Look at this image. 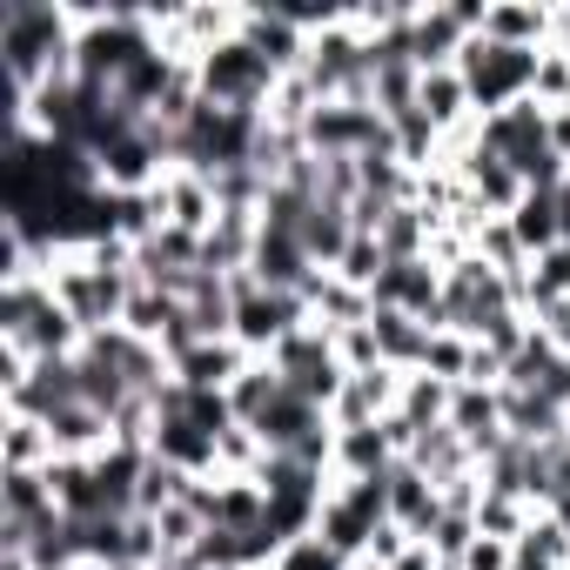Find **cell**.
<instances>
[{"label":"cell","mask_w":570,"mask_h":570,"mask_svg":"<svg viewBox=\"0 0 570 570\" xmlns=\"http://www.w3.org/2000/svg\"><path fill=\"white\" fill-rule=\"evenodd\" d=\"M75 14L68 0H0V81L8 101H35L48 81H75Z\"/></svg>","instance_id":"cell-1"},{"label":"cell","mask_w":570,"mask_h":570,"mask_svg":"<svg viewBox=\"0 0 570 570\" xmlns=\"http://www.w3.org/2000/svg\"><path fill=\"white\" fill-rule=\"evenodd\" d=\"M195 81H202V101L208 108H228V115H262L268 101H275V88H282V75L235 35V41H222L215 55H202L195 61Z\"/></svg>","instance_id":"cell-2"},{"label":"cell","mask_w":570,"mask_h":570,"mask_svg":"<svg viewBox=\"0 0 570 570\" xmlns=\"http://www.w3.org/2000/svg\"><path fill=\"white\" fill-rule=\"evenodd\" d=\"M456 75H463V88H470V101H476V121H483V115H503V108H517V101L537 95V55L497 48V41H483V35L463 41Z\"/></svg>","instance_id":"cell-3"},{"label":"cell","mask_w":570,"mask_h":570,"mask_svg":"<svg viewBox=\"0 0 570 570\" xmlns=\"http://www.w3.org/2000/svg\"><path fill=\"white\" fill-rule=\"evenodd\" d=\"M262 363H275V376L289 383L296 396H309L316 410H330L336 396H343V383H350V370H343V356H336V336L309 316L296 336H282Z\"/></svg>","instance_id":"cell-4"},{"label":"cell","mask_w":570,"mask_h":570,"mask_svg":"<svg viewBox=\"0 0 570 570\" xmlns=\"http://www.w3.org/2000/svg\"><path fill=\"white\" fill-rule=\"evenodd\" d=\"M228 289H235V343L248 356H268L282 336H296L309 323V303L296 289H268V282H255V268L228 275Z\"/></svg>","instance_id":"cell-5"},{"label":"cell","mask_w":570,"mask_h":570,"mask_svg":"<svg viewBox=\"0 0 570 570\" xmlns=\"http://www.w3.org/2000/svg\"><path fill=\"white\" fill-rule=\"evenodd\" d=\"M390 523V490H383V476L376 483H336L330 490V503H323V517H316V537L350 563V557H370V537Z\"/></svg>","instance_id":"cell-6"},{"label":"cell","mask_w":570,"mask_h":570,"mask_svg":"<svg viewBox=\"0 0 570 570\" xmlns=\"http://www.w3.org/2000/svg\"><path fill=\"white\" fill-rule=\"evenodd\" d=\"M376 309H396V316H416L423 330H443V268L423 255V262H390L370 289Z\"/></svg>","instance_id":"cell-7"},{"label":"cell","mask_w":570,"mask_h":570,"mask_svg":"<svg viewBox=\"0 0 570 570\" xmlns=\"http://www.w3.org/2000/svg\"><path fill=\"white\" fill-rule=\"evenodd\" d=\"M242 41L275 68V75H296L309 61V28L296 21V8H242Z\"/></svg>","instance_id":"cell-8"},{"label":"cell","mask_w":570,"mask_h":570,"mask_svg":"<svg viewBox=\"0 0 570 570\" xmlns=\"http://www.w3.org/2000/svg\"><path fill=\"white\" fill-rule=\"evenodd\" d=\"M483 41L517 48V55H543V48H557V8H543V0H490Z\"/></svg>","instance_id":"cell-9"},{"label":"cell","mask_w":570,"mask_h":570,"mask_svg":"<svg viewBox=\"0 0 570 570\" xmlns=\"http://www.w3.org/2000/svg\"><path fill=\"white\" fill-rule=\"evenodd\" d=\"M450 168L463 175V188H470V202H476L483 215H510V208H517V202L530 195V181H523V175H517V168H510L503 155H490L483 141H470V148H463V155H456Z\"/></svg>","instance_id":"cell-10"},{"label":"cell","mask_w":570,"mask_h":570,"mask_svg":"<svg viewBox=\"0 0 570 570\" xmlns=\"http://www.w3.org/2000/svg\"><path fill=\"white\" fill-rule=\"evenodd\" d=\"M403 376H410V370H363V376H350L343 396L330 403V423H336V430H376L383 416H396Z\"/></svg>","instance_id":"cell-11"},{"label":"cell","mask_w":570,"mask_h":570,"mask_svg":"<svg viewBox=\"0 0 570 570\" xmlns=\"http://www.w3.org/2000/svg\"><path fill=\"white\" fill-rule=\"evenodd\" d=\"M155 195H161V215H168V228H181V235H208V228L222 222L215 181H208L202 168H168Z\"/></svg>","instance_id":"cell-12"},{"label":"cell","mask_w":570,"mask_h":570,"mask_svg":"<svg viewBox=\"0 0 570 570\" xmlns=\"http://www.w3.org/2000/svg\"><path fill=\"white\" fill-rule=\"evenodd\" d=\"M463 21L450 14V0H430V8H416V21H410V61H416V75H436V68H456V55H463Z\"/></svg>","instance_id":"cell-13"},{"label":"cell","mask_w":570,"mask_h":570,"mask_svg":"<svg viewBox=\"0 0 570 570\" xmlns=\"http://www.w3.org/2000/svg\"><path fill=\"white\" fill-rule=\"evenodd\" d=\"M383 490H390V523H403L416 543L436 530V517H443V490L416 470V463H396L390 476H383Z\"/></svg>","instance_id":"cell-14"},{"label":"cell","mask_w":570,"mask_h":570,"mask_svg":"<svg viewBox=\"0 0 570 570\" xmlns=\"http://www.w3.org/2000/svg\"><path fill=\"white\" fill-rule=\"evenodd\" d=\"M416 115L450 141V135H463V128H476V101H470V88H463V75L456 68H436V75H423V88H416Z\"/></svg>","instance_id":"cell-15"},{"label":"cell","mask_w":570,"mask_h":570,"mask_svg":"<svg viewBox=\"0 0 570 570\" xmlns=\"http://www.w3.org/2000/svg\"><path fill=\"white\" fill-rule=\"evenodd\" d=\"M148 456H161V463H168V470H181V476H215V436H208V430H195L181 410H168V416L155 423Z\"/></svg>","instance_id":"cell-16"},{"label":"cell","mask_w":570,"mask_h":570,"mask_svg":"<svg viewBox=\"0 0 570 570\" xmlns=\"http://www.w3.org/2000/svg\"><path fill=\"white\" fill-rule=\"evenodd\" d=\"M303 303H309V316L336 336V330H356V323H370L376 316V303H370V289H356V282H343V275H316L309 289H303Z\"/></svg>","instance_id":"cell-17"},{"label":"cell","mask_w":570,"mask_h":570,"mask_svg":"<svg viewBox=\"0 0 570 570\" xmlns=\"http://www.w3.org/2000/svg\"><path fill=\"white\" fill-rule=\"evenodd\" d=\"M403 456H396V443L383 436V423L376 430H336V483H376V476H390Z\"/></svg>","instance_id":"cell-18"},{"label":"cell","mask_w":570,"mask_h":570,"mask_svg":"<svg viewBox=\"0 0 570 570\" xmlns=\"http://www.w3.org/2000/svg\"><path fill=\"white\" fill-rule=\"evenodd\" d=\"M255 356L235 343V336H222V343H195L181 363H175V383H188V390H235V376L248 370Z\"/></svg>","instance_id":"cell-19"},{"label":"cell","mask_w":570,"mask_h":570,"mask_svg":"<svg viewBox=\"0 0 570 570\" xmlns=\"http://www.w3.org/2000/svg\"><path fill=\"white\" fill-rule=\"evenodd\" d=\"M48 436H55V463H61V456H101V450L115 443V423H108L95 403H68V410L48 416Z\"/></svg>","instance_id":"cell-20"},{"label":"cell","mask_w":570,"mask_h":570,"mask_svg":"<svg viewBox=\"0 0 570 570\" xmlns=\"http://www.w3.org/2000/svg\"><path fill=\"white\" fill-rule=\"evenodd\" d=\"M403 463H416L436 490H443V483H456L463 470H483V463H476V450H470L450 423H443V430H423V436H416V450H410Z\"/></svg>","instance_id":"cell-21"},{"label":"cell","mask_w":570,"mask_h":570,"mask_svg":"<svg viewBox=\"0 0 570 570\" xmlns=\"http://www.w3.org/2000/svg\"><path fill=\"white\" fill-rule=\"evenodd\" d=\"M0 470H55V436H48L41 416L0 410Z\"/></svg>","instance_id":"cell-22"},{"label":"cell","mask_w":570,"mask_h":570,"mask_svg":"<svg viewBox=\"0 0 570 570\" xmlns=\"http://www.w3.org/2000/svg\"><path fill=\"white\" fill-rule=\"evenodd\" d=\"M450 396H456V383H443V376H430V370H410L403 376V396H396V416L423 436V430H443L450 423Z\"/></svg>","instance_id":"cell-23"},{"label":"cell","mask_w":570,"mask_h":570,"mask_svg":"<svg viewBox=\"0 0 570 570\" xmlns=\"http://www.w3.org/2000/svg\"><path fill=\"white\" fill-rule=\"evenodd\" d=\"M510 228H517V242H523V255L537 262L543 248H557L563 242V222H557V188H530L517 208H510Z\"/></svg>","instance_id":"cell-24"},{"label":"cell","mask_w":570,"mask_h":570,"mask_svg":"<svg viewBox=\"0 0 570 570\" xmlns=\"http://www.w3.org/2000/svg\"><path fill=\"white\" fill-rule=\"evenodd\" d=\"M436 228H443V222H430L416 202H403V208H390V215H383L376 242H383V255H390V262H423V255H430V242H436Z\"/></svg>","instance_id":"cell-25"},{"label":"cell","mask_w":570,"mask_h":570,"mask_svg":"<svg viewBox=\"0 0 570 570\" xmlns=\"http://www.w3.org/2000/svg\"><path fill=\"white\" fill-rule=\"evenodd\" d=\"M370 330H376V350H383V363H390V370H423V350H430V330H423L416 316H396V309H376V316H370Z\"/></svg>","instance_id":"cell-26"},{"label":"cell","mask_w":570,"mask_h":570,"mask_svg":"<svg viewBox=\"0 0 570 570\" xmlns=\"http://www.w3.org/2000/svg\"><path fill=\"white\" fill-rule=\"evenodd\" d=\"M175 323H181V296L155 289V282H135V296H128V316H121V330H128V336H141V343H161Z\"/></svg>","instance_id":"cell-27"},{"label":"cell","mask_w":570,"mask_h":570,"mask_svg":"<svg viewBox=\"0 0 570 570\" xmlns=\"http://www.w3.org/2000/svg\"><path fill=\"white\" fill-rule=\"evenodd\" d=\"M282 390H289V383L275 376V363H262V356H255V363L235 376V390H228V410H235V423H242V430H255V423L275 410V396H282Z\"/></svg>","instance_id":"cell-28"},{"label":"cell","mask_w":570,"mask_h":570,"mask_svg":"<svg viewBox=\"0 0 570 570\" xmlns=\"http://www.w3.org/2000/svg\"><path fill=\"white\" fill-rule=\"evenodd\" d=\"M530 517H537V503L517 497V490H483V503H476V530L483 537H503V543H517L530 530Z\"/></svg>","instance_id":"cell-29"},{"label":"cell","mask_w":570,"mask_h":570,"mask_svg":"<svg viewBox=\"0 0 570 570\" xmlns=\"http://www.w3.org/2000/svg\"><path fill=\"white\" fill-rule=\"evenodd\" d=\"M497 275H523L530 268V255H523V242H517V228H510V215H490L483 228H476V242H470Z\"/></svg>","instance_id":"cell-30"},{"label":"cell","mask_w":570,"mask_h":570,"mask_svg":"<svg viewBox=\"0 0 570 570\" xmlns=\"http://www.w3.org/2000/svg\"><path fill=\"white\" fill-rule=\"evenodd\" d=\"M390 268V255H383V242L370 235V228H356L350 235V248H343V262L330 268V275H343V282H356V289H376V275Z\"/></svg>","instance_id":"cell-31"},{"label":"cell","mask_w":570,"mask_h":570,"mask_svg":"<svg viewBox=\"0 0 570 570\" xmlns=\"http://www.w3.org/2000/svg\"><path fill=\"white\" fill-rule=\"evenodd\" d=\"M470 356H476V343H470V336H456V330H430L423 370H430V376H443V383H463V376H470Z\"/></svg>","instance_id":"cell-32"},{"label":"cell","mask_w":570,"mask_h":570,"mask_svg":"<svg viewBox=\"0 0 570 570\" xmlns=\"http://www.w3.org/2000/svg\"><path fill=\"white\" fill-rule=\"evenodd\" d=\"M517 557H523V563H550V570H563V563H570V537L550 523V510H537V517H530V530L517 537Z\"/></svg>","instance_id":"cell-33"},{"label":"cell","mask_w":570,"mask_h":570,"mask_svg":"<svg viewBox=\"0 0 570 570\" xmlns=\"http://www.w3.org/2000/svg\"><path fill=\"white\" fill-rule=\"evenodd\" d=\"M423 543L436 550V563H443V570H456V563H463V550L476 543V517H463V510H443V517H436V530H430Z\"/></svg>","instance_id":"cell-34"},{"label":"cell","mask_w":570,"mask_h":570,"mask_svg":"<svg viewBox=\"0 0 570 570\" xmlns=\"http://www.w3.org/2000/svg\"><path fill=\"white\" fill-rule=\"evenodd\" d=\"M537 108H570V55L563 48H543L537 55Z\"/></svg>","instance_id":"cell-35"},{"label":"cell","mask_w":570,"mask_h":570,"mask_svg":"<svg viewBox=\"0 0 570 570\" xmlns=\"http://www.w3.org/2000/svg\"><path fill=\"white\" fill-rule=\"evenodd\" d=\"M336 356H343V370H350V376H363V370H390V363H383V350H376V330H370V323L336 330Z\"/></svg>","instance_id":"cell-36"},{"label":"cell","mask_w":570,"mask_h":570,"mask_svg":"<svg viewBox=\"0 0 570 570\" xmlns=\"http://www.w3.org/2000/svg\"><path fill=\"white\" fill-rule=\"evenodd\" d=\"M268 570H343V557H336L323 537H296L289 550H282V557L268 563Z\"/></svg>","instance_id":"cell-37"},{"label":"cell","mask_w":570,"mask_h":570,"mask_svg":"<svg viewBox=\"0 0 570 570\" xmlns=\"http://www.w3.org/2000/svg\"><path fill=\"white\" fill-rule=\"evenodd\" d=\"M510 563H517V543H503V537H483V530H476V543L463 550V563H456V570H510Z\"/></svg>","instance_id":"cell-38"},{"label":"cell","mask_w":570,"mask_h":570,"mask_svg":"<svg viewBox=\"0 0 570 570\" xmlns=\"http://www.w3.org/2000/svg\"><path fill=\"white\" fill-rule=\"evenodd\" d=\"M410 543H416V537H410V530H403V523H383V530H376V537H370V557H376V563H383V570H390V563H396V557H403V550H410Z\"/></svg>","instance_id":"cell-39"},{"label":"cell","mask_w":570,"mask_h":570,"mask_svg":"<svg viewBox=\"0 0 570 570\" xmlns=\"http://www.w3.org/2000/svg\"><path fill=\"white\" fill-rule=\"evenodd\" d=\"M537 330H543V336H550V343L570 356V303H550V309L537 316Z\"/></svg>","instance_id":"cell-40"},{"label":"cell","mask_w":570,"mask_h":570,"mask_svg":"<svg viewBox=\"0 0 570 570\" xmlns=\"http://www.w3.org/2000/svg\"><path fill=\"white\" fill-rule=\"evenodd\" d=\"M543 456H550V483H557V497H563V490H570V430H563Z\"/></svg>","instance_id":"cell-41"},{"label":"cell","mask_w":570,"mask_h":570,"mask_svg":"<svg viewBox=\"0 0 570 570\" xmlns=\"http://www.w3.org/2000/svg\"><path fill=\"white\" fill-rule=\"evenodd\" d=\"M550 155L570 168V108H550Z\"/></svg>","instance_id":"cell-42"},{"label":"cell","mask_w":570,"mask_h":570,"mask_svg":"<svg viewBox=\"0 0 570 570\" xmlns=\"http://www.w3.org/2000/svg\"><path fill=\"white\" fill-rule=\"evenodd\" d=\"M390 570H443V563H436V550H430V543H410Z\"/></svg>","instance_id":"cell-43"},{"label":"cell","mask_w":570,"mask_h":570,"mask_svg":"<svg viewBox=\"0 0 570 570\" xmlns=\"http://www.w3.org/2000/svg\"><path fill=\"white\" fill-rule=\"evenodd\" d=\"M557 222H563V242H570V175H563V188H557Z\"/></svg>","instance_id":"cell-44"},{"label":"cell","mask_w":570,"mask_h":570,"mask_svg":"<svg viewBox=\"0 0 570 570\" xmlns=\"http://www.w3.org/2000/svg\"><path fill=\"white\" fill-rule=\"evenodd\" d=\"M343 570H383V563H376V557H350Z\"/></svg>","instance_id":"cell-45"},{"label":"cell","mask_w":570,"mask_h":570,"mask_svg":"<svg viewBox=\"0 0 570 570\" xmlns=\"http://www.w3.org/2000/svg\"><path fill=\"white\" fill-rule=\"evenodd\" d=\"M61 570H108V563H95V557H75V563H61Z\"/></svg>","instance_id":"cell-46"},{"label":"cell","mask_w":570,"mask_h":570,"mask_svg":"<svg viewBox=\"0 0 570 570\" xmlns=\"http://www.w3.org/2000/svg\"><path fill=\"white\" fill-rule=\"evenodd\" d=\"M510 570H550V563H523V557H517V563H510Z\"/></svg>","instance_id":"cell-47"},{"label":"cell","mask_w":570,"mask_h":570,"mask_svg":"<svg viewBox=\"0 0 570 570\" xmlns=\"http://www.w3.org/2000/svg\"><path fill=\"white\" fill-rule=\"evenodd\" d=\"M563 570H570V563H563Z\"/></svg>","instance_id":"cell-48"}]
</instances>
